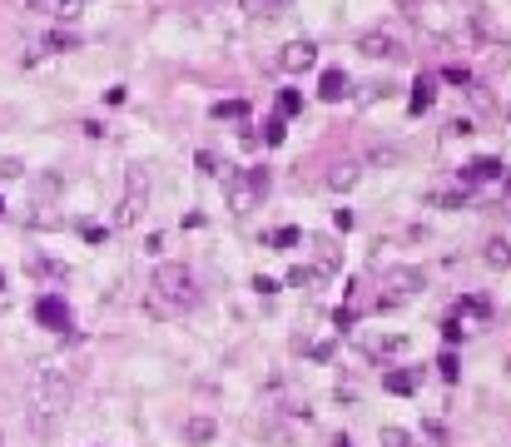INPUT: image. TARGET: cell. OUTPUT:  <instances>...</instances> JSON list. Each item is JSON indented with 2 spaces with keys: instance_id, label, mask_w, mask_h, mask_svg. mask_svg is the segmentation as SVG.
Segmentation results:
<instances>
[{
  "instance_id": "cell-1",
  "label": "cell",
  "mask_w": 511,
  "mask_h": 447,
  "mask_svg": "<svg viewBox=\"0 0 511 447\" xmlns=\"http://www.w3.org/2000/svg\"><path fill=\"white\" fill-rule=\"evenodd\" d=\"M75 388H80V373L70 363H40L35 378H30V403L45 418H65L70 403H75Z\"/></svg>"
},
{
  "instance_id": "cell-2",
  "label": "cell",
  "mask_w": 511,
  "mask_h": 447,
  "mask_svg": "<svg viewBox=\"0 0 511 447\" xmlns=\"http://www.w3.org/2000/svg\"><path fill=\"white\" fill-rule=\"evenodd\" d=\"M149 288H154L149 293V308L154 313H174V308H189L194 303V273L184 263H159Z\"/></svg>"
},
{
  "instance_id": "cell-3",
  "label": "cell",
  "mask_w": 511,
  "mask_h": 447,
  "mask_svg": "<svg viewBox=\"0 0 511 447\" xmlns=\"http://www.w3.org/2000/svg\"><path fill=\"white\" fill-rule=\"evenodd\" d=\"M223 194L233 214H248L268 194V169H223Z\"/></svg>"
},
{
  "instance_id": "cell-4",
  "label": "cell",
  "mask_w": 511,
  "mask_h": 447,
  "mask_svg": "<svg viewBox=\"0 0 511 447\" xmlns=\"http://www.w3.org/2000/svg\"><path fill=\"white\" fill-rule=\"evenodd\" d=\"M383 288H388L383 303H403L412 288H422V268H388L383 273Z\"/></svg>"
},
{
  "instance_id": "cell-5",
  "label": "cell",
  "mask_w": 511,
  "mask_h": 447,
  "mask_svg": "<svg viewBox=\"0 0 511 447\" xmlns=\"http://www.w3.org/2000/svg\"><path fill=\"white\" fill-rule=\"evenodd\" d=\"M278 65H283L288 75H303V70H313V65H318V50H313L308 40H293V45H283Z\"/></svg>"
},
{
  "instance_id": "cell-6",
  "label": "cell",
  "mask_w": 511,
  "mask_h": 447,
  "mask_svg": "<svg viewBox=\"0 0 511 447\" xmlns=\"http://www.w3.org/2000/svg\"><path fill=\"white\" fill-rule=\"evenodd\" d=\"M35 318H40L45 328H70V303H65L60 293H45V298L35 303Z\"/></svg>"
},
{
  "instance_id": "cell-7",
  "label": "cell",
  "mask_w": 511,
  "mask_h": 447,
  "mask_svg": "<svg viewBox=\"0 0 511 447\" xmlns=\"http://www.w3.org/2000/svg\"><path fill=\"white\" fill-rule=\"evenodd\" d=\"M213 418H204V413H194V418H184V443H194V447H204V443H213Z\"/></svg>"
},
{
  "instance_id": "cell-8",
  "label": "cell",
  "mask_w": 511,
  "mask_h": 447,
  "mask_svg": "<svg viewBox=\"0 0 511 447\" xmlns=\"http://www.w3.org/2000/svg\"><path fill=\"white\" fill-rule=\"evenodd\" d=\"M348 90H353V80H348L343 70H323V80H318V95H323V100H343Z\"/></svg>"
},
{
  "instance_id": "cell-9",
  "label": "cell",
  "mask_w": 511,
  "mask_h": 447,
  "mask_svg": "<svg viewBox=\"0 0 511 447\" xmlns=\"http://www.w3.org/2000/svg\"><path fill=\"white\" fill-rule=\"evenodd\" d=\"M482 179H502V159H472L462 169V184H482Z\"/></svg>"
},
{
  "instance_id": "cell-10",
  "label": "cell",
  "mask_w": 511,
  "mask_h": 447,
  "mask_svg": "<svg viewBox=\"0 0 511 447\" xmlns=\"http://www.w3.org/2000/svg\"><path fill=\"white\" fill-rule=\"evenodd\" d=\"M432 100H437V85H432V80L422 75V80L412 85V100H408V110H412V114H422V110H432Z\"/></svg>"
},
{
  "instance_id": "cell-11",
  "label": "cell",
  "mask_w": 511,
  "mask_h": 447,
  "mask_svg": "<svg viewBox=\"0 0 511 447\" xmlns=\"http://www.w3.org/2000/svg\"><path fill=\"white\" fill-rule=\"evenodd\" d=\"M383 388H388V393H398V398H408L412 388H417V373H408V368H393V373H383Z\"/></svg>"
},
{
  "instance_id": "cell-12",
  "label": "cell",
  "mask_w": 511,
  "mask_h": 447,
  "mask_svg": "<svg viewBox=\"0 0 511 447\" xmlns=\"http://www.w3.org/2000/svg\"><path fill=\"white\" fill-rule=\"evenodd\" d=\"M313 258H318L313 268H323V273H338V263H343V258H338V248H333L328 238H313Z\"/></svg>"
},
{
  "instance_id": "cell-13",
  "label": "cell",
  "mask_w": 511,
  "mask_h": 447,
  "mask_svg": "<svg viewBox=\"0 0 511 447\" xmlns=\"http://www.w3.org/2000/svg\"><path fill=\"white\" fill-rule=\"evenodd\" d=\"M363 55H388V60H398L403 50H398L393 35H368V40H363Z\"/></svg>"
},
{
  "instance_id": "cell-14",
  "label": "cell",
  "mask_w": 511,
  "mask_h": 447,
  "mask_svg": "<svg viewBox=\"0 0 511 447\" xmlns=\"http://www.w3.org/2000/svg\"><path fill=\"white\" fill-rule=\"evenodd\" d=\"M323 278H328V273H323V268H303V263H298V268H293V273H288V283H293V288H318V283H323Z\"/></svg>"
},
{
  "instance_id": "cell-15",
  "label": "cell",
  "mask_w": 511,
  "mask_h": 447,
  "mask_svg": "<svg viewBox=\"0 0 511 447\" xmlns=\"http://www.w3.org/2000/svg\"><path fill=\"white\" fill-rule=\"evenodd\" d=\"M328 184H333V189H353V184H358V164H338V169L328 174Z\"/></svg>"
},
{
  "instance_id": "cell-16",
  "label": "cell",
  "mask_w": 511,
  "mask_h": 447,
  "mask_svg": "<svg viewBox=\"0 0 511 447\" xmlns=\"http://www.w3.org/2000/svg\"><path fill=\"white\" fill-rule=\"evenodd\" d=\"M487 263H497V268H507V263H511V243H507V238H492V243H487Z\"/></svg>"
},
{
  "instance_id": "cell-17",
  "label": "cell",
  "mask_w": 511,
  "mask_h": 447,
  "mask_svg": "<svg viewBox=\"0 0 511 447\" xmlns=\"http://www.w3.org/2000/svg\"><path fill=\"white\" fill-rule=\"evenodd\" d=\"M298 238H303V233H298V228L288 224V228H273V233H268V248H293Z\"/></svg>"
},
{
  "instance_id": "cell-18",
  "label": "cell",
  "mask_w": 511,
  "mask_h": 447,
  "mask_svg": "<svg viewBox=\"0 0 511 447\" xmlns=\"http://www.w3.org/2000/svg\"><path fill=\"white\" fill-rule=\"evenodd\" d=\"M243 114H248L243 100H218V105H213V119H243Z\"/></svg>"
},
{
  "instance_id": "cell-19",
  "label": "cell",
  "mask_w": 511,
  "mask_h": 447,
  "mask_svg": "<svg viewBox=\"0 0 511 447\" xmlns=\"http://www.w3.org/2000/svg\"><path fill=\"white\" fill-rule=\"evenodd\" d=\"M303 110V95H298V90H283V95H278V119H288V114H298Z\"/></svg>"
},
{
  "instance_id": "cell-20",
  "label": "cell",
  "mask_w": 511,
  "mask_h": 447,
  "mask_svg": "<svg viewBox=\"0 0 511 447\" xmlns=\"http://www.w3.org/2000/svg\"><path fill=\"white\" fill-rule=\"evenodd\" d=\"M75 45H80V40H75L70 30H50V35H45V50H75Z\"/></svg>"
},
{
  "instance_id": "cell-21",
  "label": "cell",
  "mask_w": 511,
  "mask_h": 447,
  "mask_svg": "<svg viewBox=\"0 0 511 447\" xmlns=\"http://www.w3.org/2000/svg\"><path fill=\"white\" fill-rule=\"evenodd\" d=\"M378 438H383V447H412V433H403V428H383Z\"/></svg>"
},
{
  "instance_id": "cell-22",
  "label": "cell",
  "mask_w": 511,
  "mask_h": 447,
  "mask_svg": "<svg viewBox=\"0 0 511 447\" xmlns=\"http://www.w3.org/2000/svg\"><path fill=\"white\" fill-rule=\"evenodd\" d=\"M437 368H442V378H447V383H457V353H442V358H437Z\"/></svg>"
},
{
  "instance_id": "cell-23",
  "label": "cell",
  "mask_w": 511,
  "mask_h": 447,
  "mask_svg": "<svg viewBox=\"0 0 511 447\" xmlns=\"http://www.w3.org/2000/svg\"><path fill=\"white\" fill-rule=\"evenodd\" d=\"M283 134H288V129H283V119H268V129H263V139H268V144H283Z\"/></svg>"
},
{
  "instance_id": "cell-24",
  "label": "cell",
  "mask_w": 511,
  "mask_h": 447,
  "mask_svg": "<svg viewBox=\"0 0 511 447\" xmlns=\"http://www.w3.org/2000/svg\"><path fill=\"white\" fill-rule=\"evenodd\" d=\"M408 348V338H383V343H373V353H403Z\"/></svg>"
},
{
  "instance_id": "cell-25",
  "label": "cell",
  "mask_w": 511,
  "mask_h": 447,
  "mask_svg": "<svg viewBox=\"0 0 511 447\" xmlns=\"http://www.w3.org/2000/svg\"><path fill=\"white\" fill-rule=\"evenodd\" d=\"M80 5H85V0H55V15H65V20H75V15H80Z\"/></svg>"
},
{
  "instance_id": "cell-26",
  "label": "cell",
  "mask_w": 511,
  "mask_h": 447,
  "mask_svg": "<svg viewBox=\"0 0 511 447\" xmlns=\"http://www.w3.org/2000/svg\"><path fill=\"white\" fill-rule=\"evenodd\" d=\"M462 333H467V328H462V318H447V323H442V338H447V343H457Z\"/></svg>"
},
{
  "instance_id": "cell-27",
  "label": "cell",
  "mask_w": 511,
  "mask_h": 447,
  "mask_svg": "<svg viewBox=\"0 0 511 447\" xmlns=\"http://www.w3.org/2000/svg\"><path fill=\"white\" fill-rule=\"evenodd\" d=\"M447 80H452V85H467L472 75H467V65H447Z\"/></svg>"
},
{
  "instance_id": "cell-28",
  "label": "cell",
  "mask_w": 511,
  "mask_h": 447,
  "mask_svg": "<svg viewBox=\"0 0 511 447\" xmlns=\"http://www.w3.org/2000/svg\"><path fill=\"white\" fill-rule=\"evenodd\" d=\"M199 169H204V174H218V159H213L208 149H199Z\"/></svg>"
},
{
  "instance_id": "cell-29",
  "label": "cell",
  "mask_w": 511,
  "mask_h": 447,
  "mask_svg": "<svg viewBox=\"0 0 511 447\" xmlns=\"http://www.w3.org/2000/svg\"><path fill=\"white\" fill-rule=\"evenodd\" d=\"M333 323H338V333H343V328H353V308H338V313H333Z\"/></svg>"
},
{
  "instance_id": "cell-30",
  "label": "cell",
  "mask_w": 511,
  "mask_h": 447,
  "mask_svg": "<svg viewBox=\"0 0 511 447\" xmlns=\"http://www.w3.org/2000/svg\"><path fill=\"white\" fill-rule=\"evenodd\" d=\"M308 353H313V358H328V353H333V343H328V338H318V343H308Z\"/></svg>"
},
{
  "instance_id": "cell-31",
  "label": "cell",
  "mask_w": 511,
  "mask_h": 447,
  "mask_svg": "<svg viewBox=\"0 0 511 447\" xmlns=\"http://www.w3.org/2000/svg\"><path fill=\"white\" fill-rule=\"evenodd\" d=\"M0 214H5V204H0Z\"/></svg>"
},
{
  "instance_id": "cell-32",
  "label": "cell",
  "mask_w": 511,
  "mask_h": 447,
  "mask_svg": "<svg viewBox=\"0 0 511 447\" xmlns=\"http://www.w3.org/2000/svg\"><path fill=\"white\" fill-rule=\"evenodd\" d=\"M0 283H5V273H0Z\"/></svg>"
}]
</instances>
